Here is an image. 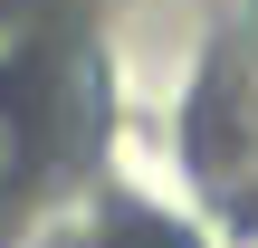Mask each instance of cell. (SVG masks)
Listing matches in <instances>:
<instances>
[{
  "mask_svg": "<svg viewBox=\"0 0 258 248\" xmlns=\"http://www.w3.org/2000/svg\"><path fill=\"white\" fill-rule=\"evenodd\" d=\"M29 172V124H19V105H10V86H0V191Z\"/></svg>",
  "mask_w": 258,
  "mask_h": 248,
  "instance_id": "obj_1",
  "label": "cell"
}]
</instances>
